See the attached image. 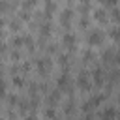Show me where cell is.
<instances>
[{"mask_svg": "<svg viewBox=\"0 0 120 120\" xmlns=\"http://www.w3.org/2000/svg\"><path fill=\"white\" fill-rule=\"evenodd\" d=\"M105 39V34L101 30H92L88 34V45H101Z\"/></svg>", "mask_w": 120, "mask_h": 120, "instance_id": "cell-1", "label": "cell"}, {"mask_svg": "<svg viewBox=\"0 0 120 120\" xmlns=\"http://www.w3.org/2000/svg\"><path fill=\"white\" fill-rule=\"evenodd\" d=\"M77 86H79L81 90H84V92L90 88V79H88L86 73H81V75L77 77Z\"/></svg>", "mask_w": 120, "mask_h": 120, "instance_id": "cell-2", "label": "cell"}, {"mask_svg": "<svg viewBox=\"0 0 120 120\" xmlns=\"http://www.w3.org/2000/svg\"><path fill=\"white\" fill-rule=\"evenodd\" d=\"M62 43H64L68 49H73V47H75V43H77V39H75V36H73V34L66 32V34L62 36Z\"/></svg>", "mask_w": 120, "mask_h": 120, "instance_id": "cell-3", "label": "cell"}, {"mask_svg": "<svg viewBox=\"0 0 120 120\" xmlns=\"http://www.w3.org/2000/svg\"><path fill=\"white\" fill-rule=\"evenodd\" d=\"M71 15H73V11H71V9H64V11H62L60 22H62V26H64V28H69V22H71Z\"/></svg>", "mask_w": 120, "mask_h": 120, "instance_id": "cell-4", "label": "cell"}, {"mask_svg": "<svg viewBox=\"0 0 120 120\" xmlns=\"http://www.w3.org/2000/svg\"><path fill=\"white\" fill-rule=\"evenodd\" d=\"M49 68H51V60H49V58H41V60L38 62L39 75H45V71H49Z\"/></svg>", "mask_w": 120, "mask_h": 120, "instance_id": "cell-5", "label": "cell"}, {"mask_svg": "<svg viewBox=\"0 0 120 120\" xmlns=\"http://www.w3.org/2000/svg\"><path fill=\"white\" fill-rule=\"evenodd\" d=\"M58 88H60V90L69 88V77H68V73H62V75L58 77Z\"/></svg>", "mask_w": 120, "mask_h": 120, "instance_id": "cell-6", "label": "cell"}, {"mask_svg": "<svg viewBox=\"0 0 120 120\" xmlns=\"http://www.w3.org/2000/svg\"><path fill=\"white\" fill-rule=\"evenodd\" d=\"M92 75H94V82H96L98 86H101V84H103V71H101L99 68H96Z\"/></svg>", "mask_w": 120, "mask_h": 120, "instance_id": "cell-7", "label": "cell"}, {"mask_svg": "<svg viewBox=\"0 0 120 120\" xmlns=\"http://www.w3.org/2000/svg\"><path fill=\"white\" fill-rule=\"evenodd\" d=\"M94 19H96V21H99V22H103V21L107 19V15H105V11H103V9H98V11H94Z\"/></svg>", "mask_w": 120, "mask_h": 120, "instance_id": "cell-8", "label": "cell"}, {"mask_svg": "<svg viewBox=\"0 0 120 120\" xmlns=\"http://www.w3.org/2000/svg\"><path fill=\"white\" fill-rule=\"evenodd\" d=\"M109 36H111L112 39H120V26H114V28L109 32Z\"/></svg>", "mask_w": 120, "mask_h": 120, "instance_id": "cell-9", "label": "cell"}, {"mask_svg": "<svg viewBox=\"0 0 120 120\" xmlns=\"http://www.w3.org/2000/svg\"><path fill=\"white\" fill-rule=\"evenodd\" d=\"M111 19L114 21V22H120V9H112V13H111Z\"/></svg>", "mask_w": 120, "mask_h": 120, "instance_id": "cell-10", "label": "cell"}, {"mask_svg": "<svg viewBox=\"0 0 120 120\" xmlns=\"http://www.w3.org/2000/svg\"><path fill=\"white\" fill-rule=\"evenodd\" d=\"M22 43H24V38H13V39H11V45H13V47H21Z\"/></svg>", "mask_w": 120, "mask_h": 120, "instance_id": "cell-11", "label": "cell"}, {"mask_svg": "<svg viewBox=\"0 0 120 120\" xmlns=\"http://www.w3.org/2000/svg\"><path fill=\"white\" fill-rule=\"evenodd\" d=\"M58 98H60V92H58V90L52 92V94H51V105H54V103L58 101Z\"/></svg>", "mask_w": 120, "mask_h": 120, "instance_id": "cell-12", "label": "cell"}, {"mask_svg": "<svg viewBox=\"0 0 120 120\" xmlns=\"http://www.w3.org/2000/svg\"><path fill=\"white\" fill-rule=\"evenodd\" d=\"M98 2H99V4H103V6H107V8H109V6H116V2H118V0H98Z\"/></svg>", "mask_w": 120, "mask_h": 120, "instance_id": "cell-13", "label": "cell"}, {"mask_svg": "<svg viewBox=\"0 0 120 120\" xmlns=\"http://www.w3.org/2000/svg\"><path fill=\"white\" fill-rule=\"evenodd\" d=\"M24 43H26V47H28L30 51L34 49V41H32V38H28V36H26V38H24Z\"/></svg>", "mask_w": 120, "mask_h": 120, "instance_id": "cell-14", "label": "cell"}, {"mask_svg": "<svg viewBox=\"0 0 120 120\" xmlns=\"http://www.w3.org/2000/svg\"><path fill=\"white\" fill-rule=\"evenodd\" d=\"M101 116H116V112H114V109H107L101 112Z\"/></svg>", "mask_w": 120, "mask_h": 120, "instance_id": "cell-15", "label": "cell"}, {"mask_svg": "<svg viewBox=\"0 0 120 120\" xmlns=\"http://www.w3.org/2000/svg\"><path fill=\"white\" fill-rule=\"evenodd\" d=\"M6 96V82L0 79V98H4Z\"/></svg>", "mask_w": 120, "mask_h": 120, "instance_id": "cell-16", "label": "cell"}, {"mask_svg": "<svg viewBox=\"0 0 120 120\" xmlns=\"http://www.w3.org/2000/svg\"><path fill=\"white\" fill-rule=\"evenodd\" d=\"M49 32H51V26H49V24H43V26H41V34H43V36H47Z\"/></svg>", "mask_w": 120, "mask_h": 120, "instance_id": "cell-17", "label": "cell"}, {"mask_svg": "<svg viewBox=\"0 0 120 120\" xmlns=\"http://www.w3.org/2000/svg\"><path fill=\"white\" fill-rule=\"evenodd\" d=\"M13 84L15 86H22V79L21 77H13Z\"/></svg>", "mask_w": 120, "mask_h": 120, "instance_id": "cell-18", "label": "cell"}, {"mask_svg": "<svg viewBox=\"0 0 120 120\" xmlns=\"http://www.w3.org/2000/svg\"><path fill=\"white\" fill-rule=\"evenodd\" d=\"M36 2H38V0H26V2H24V8H34Z\"/></svg>", "mask_w": 120, "mask_h": 120, "instance_id": "cell-19", "label": "cell"}, {"mask_svg": "<svg viewBox=\"0 0 120 120\" xmlns=\"http://www.w3.org/2000/svg\"><path fill=\"white\" fill-rule=\"evenodd\" d=\"M112 58V51H107V52H103V60H111Z\"/></svg>", "mask_w": 120, "mask_h": 120, "instance_id": "cell-20", "label": "cell"}, {"mask_svg": "<svg viewBox=\"0 0 120 120\" xmlns=\"http://www.w3.org/2000/svg\"><path fill=\"white\" fill-rule=\"evenodd\" d=\"M43 2H45V4H49V2H52V0H43Z\"/></svg>", "mask_w": 120, "mask_h": 120, "instance_id": "cell-21", "label": "cell"}]
</instances>
